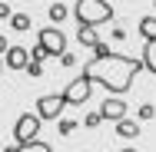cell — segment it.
I'll list each match as a JSON object with an SVG mask.
<instances>
[{"instance_id":"6da1fadb","label":"cell","mask_w":156,"mask_h":152,"mask_svg":"<svg viewBox=\"0 0 156 152\" xmlns=\"http://www.w3.org/2000/svg\"><path fill=\"white\" fill-rule=\"evenodd\" d=\"M140 69H143V60L113 53L106 43H96L93 46V60L83 66V76L93 79V83H100L103 90L113 93V96H123V93L133 86V79H136Z\"/></svg>"},{"instance_id":"7a4b0ae2","label":"cell","mask_w":156,"mask_h":152,"mask_svg":"<svg viewBox=\"0 0 156 152\" xmlns=\"http://www.w3.org/2000/svg\"><path fill=\"white\" fill-rule=\"evenodd\" d=\"M80 27H96V23H110L113 20V3L110 0H80L73 10Z\"/></svg>"},{"instance_id":"3957f363","label":"cell","mask_w":156,"mask_h":152,"mask_svg":"<svg viewBox=\"0 0 156 152\" xmlns=\"http://www.w3.org/2000/svg\"><path fill=\"white\" fill-rule=\"evenodd\" d=\"M40 116L37 113H23L20 119H17V126H13V139H17V146H23V142H33L37 136H40Z\"/></svg>"},{"instance_id":"277c9868","label":"cell","mask_w":156,"mask_h":152,"mask_svg":"<svg viewBox=\"0 0 156 152\" xmlns=\"http://www.w3.org/2000/svg\"><path fill=\"white\" fill-rule=\"evenodd\" d=\"M90 93H93V79H87V76L80 73V76L70 79V86L63 90V99H66V106H83V103L90 99Z\"/></svg>"},{"instance_id":"5b68a950","label":"cell","mask_w":156,"mask_h":152,"mask_svg":"<svg viewBox=\"0 0 156 152\" xmlns=\"http://www.w3.org/2000/svg\"><path fill=\"white\" fill-rule=\"evenodd\" d=\"M37 43L50 53V56H60V53H66V36H63L60 27H43L40 30V36H37Z\"/></svg>"},{"instance_id":"8992f818","label":"cell","mask_w":156,"mask_h":152,"mask_svg":"<svg viewBox=\"0 0 156 152\" xmlns=\"http://www.w3.org/2000/svg\"><path fill=\"white\" fill-rule=\"evenodd\" d=\"M63 106H66L63 93H47V96L37 99V116H40V119H60Z\"/></svg>"},{"instance_id":"52a82bcc","label":"cell","mask_w":156,"mask_h":152,"mask_svg":"<svg viewBox=\"0 0 156 152\" xmlns=\"http://www.w3.org/2000/svg\"><path fill=\"white\" fill-rule=\"evenodd\" d=\"M100 116L106 122H120L126 116V103L120 99V96H106L103 103H100Z\"/></svg>"},{"instance_id":"ba28073f","label":"cell","mask_w":156,"mask_h":152,"mask_svg":"<svg viewBox=\"0 0 156 152\" xmlns=\"http://www.w3.org/2000/svg\"><path fill=\"white\" fill-rule=\"evenodd\" d=\"M3 63H7L10 69H27V63H30V50H27V46H10V50L3 53Z\"/></svg>"},{"instance_id":"9c48e42d","label":"cell","mask_w":156,"mask_h":152,"mask_svg":"<svg viewBox=\"0 0 156 152\" xmlns=\"http://www.w3.org/2000/svg\"><path fill=\"white\" fill-rule=\"evenodd\" d=\"M116 136H123V139H136L140 136V122H133V119H120L116 122Z\"/></svg>"},{"instance_id":"30bf717a","label":"cell","mask_w":156,"mask_h":152,"mask_svg":"<svg viewBox=\"0 0 156 152\" xmlns=\"http://www.w3.org/2000/svg\"><path fill=\"white\" fill-rule=\"evenodd\" d=\"M143 66L156 76V40H146L143 43Z\"/></svg>"},{"instance_id":"8fae6325","label":"cell","mask_w":156,"mask_h":152,"mask_svg":"<svg viewBox=\"0 0 156 152\" xmlns=\"http://www.w3.org/2000/svg\"><path fill=\"white\" fill-rule=\"evenodd\" d=\"M136 30H140V36H143V40H156V13H150V17H143Z\"/></svg>"},{"instance_id":"7c38bea8","label":"cell","mask_w":156,"mask_h":152,"mask_svg":"<svg viewBox=\"0 0 156 152\" xmlns=\"http://www.w3.org/2000/svg\"><path fill=\"white\" fill-rule=\"evenodd\" d=\"M3 152H53L47 142H40V139H33V142H23V146H10V149Z\"/></svg>"},{"instance_id":"4fadbf2b","label":"cell","mask_w":156,"mask_h":152,"mask_svg":"<svg viewBox=\"0 0 156 152\" xmlns=\"http://www.w3.org/2000/svg\"><path fill=\"white\" fill-rule=\"evenodd\" d=\"M30 27H33V20L27 17V13H13V17H10V30H17V33H27Z\"/></svg>"},{"instance_id":"5bb4252c","label":"cell","mask_w":156,"mask_h":152,"mask_svg":"<svg viewBox=\"0 0 156 152\" xmlns=\"http://www.w3.org/2000/svg\"><path fill=\"white\" fill-rule=\"evenodd\" d=\"M76 40H80L83 46H90V50L100 43V40H96V30H93V27H80V30H76Z\"/></svg>"},{"instance_id":"9a60e30c","label":"cell","mask_w":156,"mask_h":152,"mask_svg":"<svg viewBox=\"0 0 156 152\" xmlns=\"http://www.w3.org/2000/svg\"><path fill=\"white\" fill-rule=\"evenodd\" d=\"M63 17H66V7H63V3H53V7H50V20H53V23H60Z\"/></svg>"},{"instance_id":"2e32d148","label":"cell","mask_w":156,"mask_h":152,"mask_svg":"<svg viewBox=\"0 0 156 152\" xmlns=\"http://www.w3.org/2000/svg\"><path fill=\"white\" fill-rule=\"evenodd\" d=\"M47 56H50V53H47V50H43L40 43H37V46H33V50H30V60H33V63H43V60H47Z\"/></svg>"},{"instance_id":"e0dca14e","label":"cell","mask_w":156,"mask_h":152,"mask_svg":"<svg viewBox=\"0 0 156 152\" xmlns=\"http://www.w3.org/2000/svg\"><path fill=\"white\" fill-rule=\"evenodd\" d=\"M153 116H156L153 103H143V106H140V119H153Z\"/></svg>"},{"instance_id":"ac0fdd59","label":"cell","mask_w":156,"mask_h":152,"mask_svg":"<svg viewBox=\"0 0 156 152\" xmlns=\"http://www.w3.org/2000/svg\"><path fill=\"white\" fill-rule=\"evenodd\" d=\"M27 73H30V76H40V73H43V66H40V63H27Z\"/></svg>"},{"instance_id":"d6986e66","label":"cell","mask_w":156,"mask_h":152,"mask_svg":"<svg viewBox=\"0 0 156 152\" xmlns=\"http://www.w3.org/2000/svg\"><path fill=\"white\" fill-rule=\"evenodd\" d=\"M100 122H103V116H100V113H90V116H87V126H90V129H93V126H100Z\"/></svg>"},{"instance_id":"ffe728a7","label":"cell","mask_w":156,"mask_h":152,"mask_svg":"<svg viewBox=\"0 0 156 152\" xmlns=\"http://www.w3.org/2000/svg\"><path fill=\"white\" fill-rule=\"evenodd\" d=\"M60 63H63V66H73L76 56H73V53H60Z\"/></svg>"},{"instance_id":"44dd1931","label":"cell","mask_w":156,"mask_h":152,"mask_svg":"<svg viewBox=\"0 0 156 152\" xmlns=\"http://www.w3.org/2000/svg\"><path fill=\"white\" fill-rule=\"evenodd\" d=\"M10 17H13V13H10V7H7L3 0H0V20H10Z\"/></svg>"},{"instance_id":"7402d4cb","label":"cell","mask_w":156,"mask_h":152,"mask_svg":"<svg viewBox=\"0 0 156 152\" xmlns=\"http://www.w3.org/2000/svg\"><path fill=\"white\" fill-rule=\"evenodd\" d=\"M73 129H76V122H60V132H63V136H70Z\"/></svg>"},{"instance_id":"603a6c76","label":"cell","mask_w":156,"mask_h":152,"mask_svg":"<svg viewBox=\"0 0 156 152\" xmlns=\"http://www.w3.org/2000/svg\"><path fill=\"white\" fill-rule=\"evenodd\" d=\"M7 50H10V43H7V36H3V33H0V56H3V53H7Z\"/></svg>"},{"instance_id":"cb8c5ba5","label":"cell","mask_w":156,"mask_h":152,"mask_svg":"<svg viewBox=\"0 0 156 152\" xmlns=\"http://www.w3.org/2000/svg\"><path fill=\"white\" fill-rule=\"evenodd\" d=\"M123 152H136V149H123Z\"/></svg>"},{"instance_id":"d4e9b609","label":"cell","mask_w":156,"mask_h":152,"mask_svg":"<svg viewBox=\"0 0 156 152\" xmlns=\"http://www.w3.org/2000/svg\"><path fill=\"white\" fill-rule=\"evenodd\" d=\"M0 66H3V63H0Z\"/></svg>"},{"instance_id":"484cf974","label":"cell","mask_w":156,"mask_h":152,"mask_svg":"<svg viewBox=\"0 0 156 152\" xmlns=\"http://www.w3.org/2000/svg\"><path fill=\"white\" fill-rule=\"evenodd\" d=\"M153 3H156V0H153Z\"/></svg>"}]
</instances>
